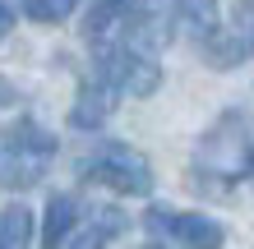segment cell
I'll use <instances>...</instances> for the list:
<instances>
[{"instance_id": "1", "label": "cell", "mask_w": 254, "mask_h": 249, "mask_svg": "<svg viewBox=\"0 0 254 249\" xmlns=\"http://www.w3.org/2000/svg\"><path fill=\"white\" fill-rule=\"evenodd\" d=\"M56 157V134L37 120H14L0 129V189H33Z\"/></svg>"}, {"instance_id": "2", "label": "cell", "mask_w": 254, "mask_h": 249, "mask_svg": "<svg viewBox=\"0 0 254 249\" xmlns=\"http://www.w3.org/2000/svg\"><path fill=\"white\" fill-rule=\"evenodd\" d=\"M79 180L116 189V194H153V166L129 143H102L93 157H83Z\"/></svg>"}, {"instance_id": "3", "label": "cell", "mask_w": 254, "mask_h": 249, "mask_svg": "<svg viewBox=\"0 0 254 249\" xmlns=\"http://www.w3.org/2000/svg\"><path fill=\"white\" fill-rule=\"evenodd\" d=\"M250 148H254V139H250L245 120L241 115H222L199 143V166L222 175V180H231V175L250 171Z\"/></svg>"}, {"instance_id": "4", "label": "cell", "mask_w": 254, "mask_h": 249, "mask_svg": "<svg viewBox=\"0 0 254 249\" xmlns=\"http://www.w3.org/2000/svg\"><path fill=\"white\" fill-rule=\"evenodd\" d=\"M97 69L121 88V93H129V97H153L157 88H162V65H157V55L129 51V47H121V42L97 47Z\"/></svg>"}, {"instance_id": "5", "label": "cell", "mask_w": 254, "mask_h": 249, "mask_svg": "<svg viewBox=\"0 0 254 249\" xmlns=\"http://www.w3.org/2000/svg\"><path fill=\"white\" fill-rule=\"evenodd\" d=\"M143 226L153 231V236H167V240H176V245H185V249H222V245H227L222 222H213V217H203V212L148 208V212H143Z\"/></svg>"}, {"instance_id": "6", "label": "cell", "mask_w": 254, "mask_h": 249, "mask_svg": "<svg viewBox=\"0 0 254 249\" xmlns=\"http://www.w3.org/2000/svg\"><path fill=\"white\" fill-rule=\"evenodd\" d=\"M116 101H121V88L102 74V69H93V74L83 79L79 97H74V106H69V125H74V129H97V125H107V115L116 111Z\"/></svg>"}, {"instance_id": "7", "label": "cell", "mask_w": 254, "mask_h": 249, "mask_svg": "<svg viewBox=\"0 0 254 249\" xmlns=\"http://www.w3.org/2000/svg\"><path fill=\"white\" fill-rule=\"evenodd\" d=\"M153 9L167 14L171 28H190L194 37L217 28V0H153Z\"/></svg>"}, {"instance_id": "8", "label": "cell", "mask_w": 254, "mask_h": 249, "mask_svg": "<svg viewBox=\"0 0 254 249\" xmlns=\"http://www.w3.org/2000/svg\"><path fill=\"white\" fill-rule=\"evenodd\" d=\"M245 51H250V47H245V37H241V33H222V28H208V33L199 37V55H203L213 69H236V65L245 60Z\"/></svg>"}, {"instance_id": "9", "label": "cell", "mask_w": 254, "mask_h": 249, "mask_svg": "<svg viewBox=\"0 0 254 249\" xmlns=\"http://www.w3.org/2000/svg\"><path fill=\"white\" fill-rule=\"evenodd\" d=\"M74 222H79V203H74L69 194H56L47 203V222H42V249H61L69 240Z\"/></svg>"}, {"instance_id": "10", "label": "cell", "mask_w": 254, "mask_h": 249, "mask_svg": "<svg viewBox=\"0 0 254 249\" xmlns=\"http://www.w3.org/2000/svg\"><path fill=\"white\" fill-rule=\"evenodd\" d=\"M121 231H125V212H121V208H97L93 222L69 240V249H107Z\"/></svg>"}, {"instance_id": "11", "label": "cell", "mask_w": 254, "mask_h": 249, "mask_svg": "<svg viewBox=\"0 0 254 249\" xmlns=\"http://www.w3.org/2000/svg\"><path fill=\"white\" fill-rule=\"evenodd\" d=\"M33 245V212L23 203L0 208V249H28Z\"/></svg>"}, {"instance_id": "12", "label": "cell", "mask_w": 254, "mask_h": 249, "mask_svg": "<svg viewBox=\"0 0 254 249\" xmlns=\"http://www.w3.org/2000/svg\"><path fill=\"white\" fill-rule=\"evenodd\" d=\"M79 9V0H23V14L37 23H65Z\"/></svg>"}, {"instance_id": "13", "label": "cell", "mask_w": 254, "mask_h": 249, "mask_svg": "<svg viewBox=\"0 0 254 249\" xmlns=\"http://www.w3.org/2000/svg\"><path fill=\"white\" fill-rule=\"evenodd\" d=\"M236 28H241V37H250L245 47L254 51V0H245V5L236 9Z\"/></svg>"}, {"instance_id": "14", "label": "cell", "mask_w": 254, "mask_h": 249, "mask_svg": "<svg viewBox=\"0 0 254 249\" xmlns=\"http://www.w3.org/2000/svg\"><path fill=\"white\" fill-rule=\"evenodd\" d=\"M93 5H107V9H116V14H129V9H139L143 0H93Z\"/></svg>"}, {"instance_id": "15", "label": "cell", "mask_w": 254, "mask_h": 249, "mask_svg": "<svg viewBox=\"0 0 254 249\" xmlns=\"http://www.w3.org/2000/svg\"><path fill=\"white\" fill-rule=\"evenodd\" d=\"M14 101H19V88H14L9 79H0V111H5V106H14Z\"/></svg>"}, {"instance_id": "16", "label": "cell", "mask_w": 254, "mask_h": 249, "mask_svg": "<svg viewBox=\"0 0 254 249\" xmlns=\"http://www.w3.org/2000/svg\"><path fill=\"white\" fill-rule=\"evenodd\" d=\"M9 28H14V9L5 5V0H0V42L9 37Z\"/></svg>"}, {"instance_id": "17", "label": "cell", "mask_w": 254, "mask_h": 249, "mask_svg": "<svg viewBox=\"0 0 254 249\" xmlns=\"http://www.w3.org/2000/svg\"><path fill=\"white\" fill-rule=\"evenodd\" d=\"M139 249H162V245H139Z\"/></svg>"}]
</instances>
